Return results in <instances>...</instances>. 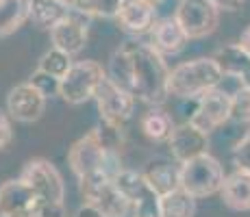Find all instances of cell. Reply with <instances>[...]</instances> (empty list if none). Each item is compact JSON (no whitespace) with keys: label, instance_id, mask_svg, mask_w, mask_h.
<instances>
[{"label":"cell","instance_id":"obj_1","mask_svg":"<svg viewBox=\"0 0 250 217\" xmlns=\"http://www.w3.org/2000/svg\"><path fill=\"white\" fill-rule=\"evenodd\" d=\"M107 76L148 107H159L170 96L166 57L150 41L126 39L111 55Z\"/></svg>","mask_w":250,"mask_h":217},{"label":"cell","instance_id":"obj_2","mask_svg":"<svg viewBox=\"0 0 250 217\" xmlns=\"http://www.w3.org/2000/svg\"><path fill=\"white\" fill-rule=\"evenodd\" d=\"M68 163L76 178H87L96 174H104L109 178H115L122 167L120 150H111L100 137V130L94 128L85 137H81L74 146L70 148Z\"/></svg>","mask_w":250,"mask_h":217},{"label":"cell","instance_id":"obj_3","mask_svg":"<svg viewBox=\"0 0 250 217\" xmlns=\"http://www.w3.org/2000/svg\"><path fill=\"white\" fill-rule=\"evenodd\" d=\"M224 72L220 63L213 57L207 59H194L179 63L174 70H170V79H167V91L174 98H198L205 91L213 89L222 83Z\"/></svg>","mask_w":250,"mask_h":217},{"label":"cell","instance_id":"obj_4","mask_svg":"<svg viewBox=\"0 0 250 217\" xmlns=\"http://www.w3.org/2000/svg\"><path fill=\"white\" fill-rule=\"evenodd\" d=\"M227 174L209 152L181 163V187L194 197H209L222 191Z\"/></svg>","mask_w":250,"mask_h":217},{"label":"cell","instance_id":"obj_5","mask_svg":"<svg viewBox=\"0 0 250 217\" xmlns=\"http://www.w3.org/2000/svg\"><path fill=\"white\" fill-rule=\"evenodd\" d=\"M79 187L85 202L96 206L104 217H126L131 211V202L115 185V178L96 174V176L79 178Z\"/></svg>","mask_w":250,"mask_h":217},{"label":"cell","instance_id":"obj_6","mask_svg":"<svg viewBox=\"0 0 250 217\" xmlns=\"http://www.w3.org/2000/svg\"><path fill=\"white\" fill-rule=\"evenodd\" d=\"M107 79V72L96 61H79L70 67V72L59 80V96L68 104H83L94 100L100 83Z\"/></svg>","mask_w":250,"mask_h":217},{"label":"cell","instance_id":"obj_7","mask_svg":"<svg viewBox=\"0 0 250 217\" xmlns=\"http://www.w3.org/2000/svg\"><path fill=\"white\" fill-rule=\"evenodd\" d=\"M115 185L124 191V196L131 202L133 217H163L161 196L152 189L144 174L135 170H122L115 176Z\"/></svg>","mask_w":250,"mask_h":217},{"label":"cell","instance_id":"obj_8","mask_svg":"<svg viewBox=\"0 0 250 217\" xmlns=\"http://www.w3.org/2000/svg\"><path fill=\"white\" fill-rule=\"evenodd\" d=\"M174 18L185 28L189 39H203L220 24V9L213 0H181Z\"/></svg>","mask_w":250,"mask_h":217},{"label":"cell","instance_id":"obj_9","mask_svg":"<svg viewBox=\"0 0 250 217\" xmlns=\"http://www.w3.org/2000/svg\"><path fill=\"white\" fill-rule=\"evenodd\" d=\"M94 100L98 104L100 119L118 128H124V124L131 119L133 111H135V96L115 85L109 76L100 83Z\"/></svg>","mask_w":250,"mask_h":217},{"label":"cell","instance_id":"obj_10","mask_svg":"<svg viewBox=\"0 0 250 217\" xmlns=\"http://www.w3.org/2000/svg\"><path fill=\"white\" fill-rule=\"evenodd\" d=\"M189 122L205 133L218 130L222 124L230 122V96L218 87L205 91L203 96L196 98V109Z\"/></svg>","mask_w":250,"mask_h":217},{"label":"cell","instance_id":"obj_11","mask_svg":"<svg viewBox=\"0 0 250 217\" xmlns=\"http://www.w3.org/2000/svg\"><path fill=\"white\" fill-rule=\"evenodd\" d=\"M20 178L28 182L42 200L48 202H63L65 197V187L63 178L57 172V167L46 158H33L24 165Z\"/></svg>","mask_w":250,"mask_h":217},{"label":"cell","instance_id":"obj_12","mask_svg":"<svg viewBox=\"0 0 250 217\" xmlns=\"http://www.w3.org/2000/svg\"><path fill=\"white\" fill-rule=\"evenodd\" d=\"M42 197L24 178L7 180L0 187V217H33Z\"/></svg>","mask_w":250,"mask_h":217},{"label":"cell","instance_id":"obj_13","mask_svg":"<svg viewBox=\"0 0 250 217\" xmlns=\"http://www.w3.org/2000/svg\"><path fill=\"white\" fill-rule=\"evenodd\" d=\"M46 109V94L31 80L16 85L7 96V111L18 122H35Z\"/></svg>","mask_w":250,"mask_h":217},{"label":"cell","instance_id":"obj_14","mask_svg":"<svg viewBox=\"0 0 250 217\" xmlns=\"http://www.w3.org/2000/svg\"><path fill=\"white\" fill-rule=\"evenodd\" d=\"M167 146H170V154L176 161L185 163L189 158H196L200 154L209 152V133L200 130L187 119L181 126H174L170 139H167Z\"/></svg>","mask_w":250,"mask_h":217},{"label":"cell","instance_id":"obj_15","mask_svg":"<svg viewBox=\"0 0 250 217\" xmlns=\"http://www.w3.org/2000/svg\"><path fill=\"white\" fill-rule=\"evenodd\" d=\"M87 16L74 11L50 31V41L52 48H59L68 55H79L87 43Z\"/></svg>","mask_w":250,"mask_h":217},{"label":"cell","instance_id":"obj_16","mask_svg":"<svg viewBox=\"0 0 250 217\" xmlns=\"http://www.w3.org/2000/svg\"><path fill=\"white\" fill-rule=\"evenodd\" d=\"M155 7L157 4L148 2V0H124L115 20L122 26V31L131 33V35H144V33H150V28L157 22Z\"/></svg>","mask_w":250,"mask_h":217},{"label":"cell","instance_id":"obj_17","mask_svg":"<svg viewBox=\"0 0 250 217\" xmlns=\"http://www.w3.org/2000/svg\"><path fill=\"white\" fill-rule=\"evenodd\" d=\"M150 43L163 57L179 55L189 43V35L185 33V28L181 26L176 18H163V20H157L155 26L150 28Z\"/></svg>","mask_w":250,"mask_h":217},{"label":"cell","instance_id":"obj_18","mask_svg":"<svg viewBox=\"0 0 250 217\" xmlns=\"http://www.w3.org/2000/svg\"><path fill=\"white\" fill-rule=\"evenodd\" d=\"M213 59L220 63L224 76H233L244 87H250V52L244 50L239 43H227L215 50Z\"/></svg>","mask_w":250,"mask_h":217},{"label":"cell","instance_id":"obj_19","mask_svg":"<svg viewBox=\"0 0 250 217\" xmlns=\"http://www.w3.org/2000/svg\"><path fill=\"white\" fill-rule=\"evenodd\" d=\"M220 196L230 211H250V172L235 167L224 180Z\"/></svg>","mask_w":250,"mask_h":217},{"label":"cell","instance_id":"obj_20","mask_svg":"<svg viewBox=\"0 0 250 217\" xmlns=\"http://www.w3.org/2000/svg\"><path fill=\"white\" fill-rule=\"evenodd\" d=\"M70 9L68 0H31V22L42 31H52L70 16Z\"/></svg>","mask_w":250,"mask_h":217},{"label":"cell","instance_id":"obj_21","mask_svg":"<svg viewBox=\"0 0 250 217\" xmlns=\"http://www.w3.org/2000/svg\"><path fill=\"white\" fill-rule=\"evenodd\" d=\"M144 176H146V180L150 182L152 189L159 196H166L181 187V167L172 165V163H167V161H161V158L148 163Z\"/></svg>","mask_w":250,"mask_h":217},{"label":"cell","instance_id":"obj_22","mask_svg":"<svg viewBox=\"0 0 250 217\" xmlns=\"http://www.w3.org/2000/svg\"><path fill=\"white\" fill-rule=\"evenodd\" d=\"M31 20V0H0V37L16 33Z\"/></svg>","mask_w":250,"mask_h":217},{"label":"cell","instance_id":"obj_23","mask_svg":"<svg viewBox=\"0 0 250 217\" xmlns=\"http://www.w3.org/2000/svg\"><path fill=\"white\" fill-rule=\"evenodd\" d=\"M142 130L148 139L152 141H167L174 130V122H172L170 113L159 107H150L142 115Z\"/></svg>","mask_w":250,"mask_h":217},{"label":"cell","instance_id":"obj_24","mask_svg":"<svg viewBox=\"0 0 250 217\" xmlns=\"http://www.w3.org/2000/svg\"><path fill=\"white\" fill-rule=\"evenodd\" d=\"M196 200L191 194H187L183 187L161 196V215L163 217H194L196 215Z\"/></svg>","mask_w":250,"mask_h":217},{"label":"cell","instance_id":"obj_25","mask_svg":"<svg viewBox=\"0 0 250 217\" xmlns=\"http://www.w3.org/2000/svg\"><path fill=\"white\" fill-rule=\"evenodd\" d=\"M122 2L124 0H70V7L87 18L111 20V18H118Z\"/></svg>","mask_w":250,"mask_h":217},{"label":"cell","instance_id":"obj_26","mask_svg":"<svg viewBox=\"0 0 250 217\" xmlns=\"http://www.w3.org/2000/svg\"><path fill=\"white\" fill-rule=\"evenodd\" d=\"M72 65H74V63H72V55H68V52H63V50H59V48H52V50H48L46 55L40 59V65H37V70H42L44 74L52 76V79L61 80L70 72Z\"/></svg>","mask_w":250,"mask_h":217},{"label":"cell","instance_id":"obj_27","mask_svg":"<svg viewBox=\"0 0 250 217\" xmlns=\"http://www.w3.org/2000/svg\"><path fill=\"white\" fill-rule=\"evenodd\" d=\"M230 122L250 124V87H239L230 96Z\"/></svg>","mask_w":250,"mask_h":217},{"label":"cell","instance_id":"obj_28","mask_svg":"<svg viewBox=\"0 0 250 217\" xmlns=\"http://www.w3.org/2000/svg\"><path fill=\"white\" fill-rule=\"evenodd\" d=\"M233 165L237 167V170H248L250 172V128L246 130V135L237 141V146L233 148Z\"/></svg>","mask_w":250,"mask_h":217},{"label":"cell","instance_id":"obj_29","mask_svg":"<svg viewBox=\"0 0 250 217\" xmlns=\"http://www.w3.org/2000/svg\"><path fill=\"white\" fill-rule=\"evenodd\" d=\"M33 217H65V204H63V202L42 200Z\"/></svg>","mask_w":250,"mask_h":217},{"label":"cell","instance_id":"obj_30","mask_svg":"<svg viewBox=\"0 0 250 217\" xmlns=\"http://www.w3.org/2000/svg\"><path fill=\"white\" fill-rule=\"evenodd\" d=\"M31 83L40 87V89L44 91L46 96H48V94H52V91H57V94H59V80L52 79V76H48V74H44L42 70H37L35 74L31 76Z\"/></svg>","mask_w":250,"mask_h":217},{"label":"cell","instance_id":"obj_31","mask_svg":"<svg viewBox=\"0 0 250 217\" xmlns=\"http://www.w3.org/2000/svg\"><path fill=\"white\" fill-rule=\"evenodd\" d=\"M13 139V128H11V115L9 111H2L0 109V150L9 148Z\"/></svg>","mask_w":250,"mask_h":217},{"label":"cell","instance_id":"obj_32","mask_svg":"<svg viewBox=\"0 0 250 217\" xmlns=\"http://www.w3.org/2000/svg\"><path fill=\"white\" fill-rule=\"evenodd\" d=\"M213 2L218 4L220 11H237V9H242V4L246 0H213Z\"/></svg>","mask_w":250,"mask_h":217},{"label":"cell","instance_id":"obj_33","mask_svg":"<svg viewBox=\"0 0 250 217\" xmlns=\"http://www.w3.org/2000/svg\"><path fill=\"white\" fill-rule=\"evenodd\" d=\"M74 217H104V215L100 213L96 206H91V204H87V202H85V204L74 213Z\"/></svg>","mask_w":250,"mask_h":217},{"label":"cell","instance_id":"obj_34","mask_svg":"<svg viewBox=\"0 0 250 217\" xmlns=\"http://www.w3.org/2000/svg\"><path fill=\"white\" fill-rule=\"evenodd\" d=\"M239 46L244 48V50H248L250 52V26H246V31L242 33V37H239Z\"/></svg>","mask_w":250,"mask_h":217},{"label":"cell","instance_id":"obj_35","mask_svg":"<svg viewBox=\"0 0 250 217\" xmlns=\"http://www.w3.org/2000/svg\"><path fill=\"white\" fill-rule=\"evenodd\" d=\"M148 2H152V4H159V2H163V0H148Z\"/></svg>","mask_w":250,"mask_h":217},{"label":"cell","instance_id":"obj_36","mask_svg":"<svg viewBox=\"0 0 250 217\" xmlns=\"http://www.w3.org/2000/svg\"><path fill=\"white\" fill-rule=\"evenodd\" d=\"M68 2H70V0H68Z\"/></svg>","mask_w":250,"mask_h":217}]
</instances>
